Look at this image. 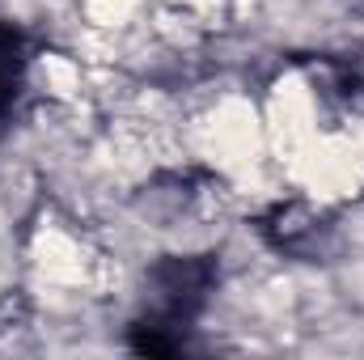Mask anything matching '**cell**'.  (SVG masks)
<instances>
[{
  "mask_svg": "<svg viewBox=\"0 0 364 360\" xmlns=\"http://www.w3.org/2000/svg\"><path fill=\"white\" fill-rule=\"evenodd\" d=\"M26 64H30V55H26L21 34L9 30V26H0V119L13 110L17 93L26 85Z\"/></svg>",
  "mask_w": 364,
  "mask_h": 360,
  "instance_id": "1",
  "label": "cell"
}]
</instances>
